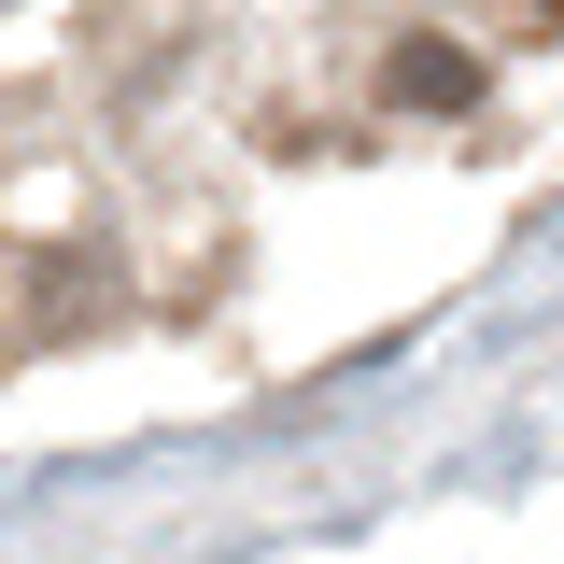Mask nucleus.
Segmentation results:
<instances>
[{"mask_svg":"<svg viewBox=\"0 0 564 564\" xmlns=\"http://www.w3.org/2000/svg\"><path fill=\"white\" fill-rule=\"evenodd\" d=\"M395 99L410 113H452V99H480V70L452 57V43H395Z\"/></svg>","mask_w":564,"mask_h":564,"instance_id":"1","label":"nucleus"}]
</instances>
